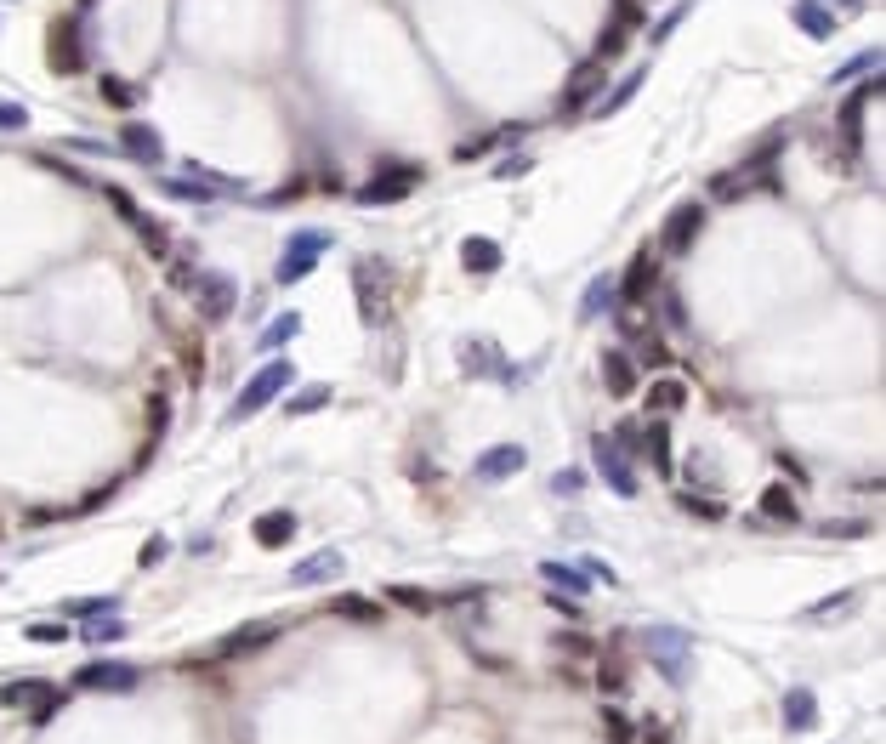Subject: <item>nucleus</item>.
<instances>
[{"label": "nucleus", "mask_w": 886, "mask_h": 744, "mask_svg": "<svg viewBox=\"0 0 886 744\" xmlns=\"http://www.w3.org/2000/svg\"><path fill=\"white\" fill-rule=\"evenodd\" d=\"M864 529H869L864 517H858V523H818V534H864Z\"/></svg>", "instance_id": "nucleus-55"}, {"label": "nucleus", "mask_w": 886, "mask_h": 744, "mask_svg": "<svg viewBox=\"0 0 886 744\" xmlns=\"http://www.w3.org/2000/svg\"><path fill=\"white\" fill-rule=\"evenodd\" d=\"M387 603L409 608V614H432V608H438V597H432V591H421V585H387Z\"/></svg>", "instance_id": "nucleus-30"}, {"label": "nucleus", "mask_w": 886, "mask_h": 744, "mask_svg": "<svg viewBox=\"0 0 886 744\" xmlns=\"http://www.w3.org/2000/svg\"><path fill=\"white\" fill-rule=\"evenodd\" d=\"M608 307H614V279H597V284H591V290H585V302H580V319L591 324V319H597V313H608Z\"/></svg>", "instance_id": "nucleus-34"}, {"label": "nucleus", "mask_w": 886, "mask_h": 744, "mask_svg": "<svg viewBox=\"0 0 886 744\" xmlns=\"http://www.w3.org/2000/svg\"><path fill=\"white\" fill-rule=\"evenodd\" d=\"M290 381H296V364H290V358H273V364H262V370H256V375L245 381V392L233 398L228 421H250V415L273 404V398H279V392L290 387Z\"/></svg>", "instance_id": "nucleus-2"}, {"label": "nucleus", "mask_w": 886, "mask_h": 744, "mask_svg": "<svg viewBox=\"0 0 886 744\" xmlns=\"http://www.w3.org/2000/svg\"><path fill=\"white\" fill-rule=\"evenodd\" d=\"M188 290H194V307H199V319L205 324H228L233 307H239V284L222 279V273H194Z\"/></svg>", "instance_id": "nucleus-5"}, {"label": "nucleus", "mask_w": 886, "mask_h": 744, "mask_svg": "<svg viewBox=\"0 0 886 744\" xmlns=\"http://www.w3.org/2000/svg\"><path fill=\"white\" fill-rule=\"evenodd\" d=\"M642 6H648V0H642Z\"/></svg>", "instance_id": "nucleus-60"}, {"label": "nucleus", "mask_w": 886, "mask_h": 744, "mask_svg": "<svg viewBox=\"0 0 886 744\" xmlns=\"http://www.w3.org/2000/svg\"><path fill=\"white\" fill-rule=\"evenodd\" d=\"M642 364H665V347H659V341H642Z\"/></svg>", "instance_id": "nucleus-56"}, {"label": "nucleus", "mask_w": 886, "mask_h": 744, "mask_svg": "<svg viewBox=\"0 0 886 744\" xmlns=\"http://www.w3.org/2000/svg\"><path fill=\"white\" fill-rule=\"evenodd\" d=\"M500 245L489 239V233H472V239H461V267L466 273H478V279H489V273H500Z\"/></svg>", "instance_id": "nucleus-18"}, {"label": "nucleus", "mask_w": 886, "mask_h": 744, "mask_svg": "<svg viewBox=\"0 0 886 744\" xmlns=\"http://www.w3.org/2000/svg\"><path fill=\"white\" fill-rule=\"evenodd\" d=\"M69 637V625L63 620H40V625H29V642H63Z\"/></svg>", "instance_id": "nucleus-47"}, {"label": "nucleus", "mask_w": 886, "mask_h": 744, "mask_svg": "<svg viewBox=\"0 0 886 744\" xmlns=\"http://www.w3.org/2000/svg\"><path fill=\"white\" fill-rule=\"evenodd\" d=\"M597 682H603V693H620V688H625V665H620V659H603Z\"/></svg>", "instance_id": "nucleus-48"}, {"label": "nucleus", "mask_w": 886, "mask_h": 744, "mask_svg": "<svg viewBox=\"0 0 886 744\" xmlns=\"http://www.w3.org/2000/svg\"><path fill=\"white\" fill-rule=\"evenodd\" d=\"M523 466H529L523 443H495V449H483V455H478V466H472V472H478L483 483H506V478H517Z\"/></svg>", "instance_id": "nucleus-17"}, {"label": "nucleus", "mask_w": 886, "mask_h": 744, "mask_svg": "<svg viewBox=\"0 0 886 744\" xmlns=\"http://www.w3.org/2000/svg\"><path fill=\"white\" fill-rule=\"evenodd\" d=\"M603 387L614 392V398H631V392H637V358L620 353V347H608L603 353Z\"/></svg>", "instance_id": "nucleus-19"}, {"label": "nucleus", "mask_w": 886, "mask_h": 744, "mask_svg": "<svg viewBox=\"0 0 886 744\" xmlns=\"http://www.w3.org/2000/svg\"><path fill=\"white\" fill-rule=\"evenodd\" d=\"M290 336H302V313H279V319L262 330V347H284Z\"/></svg>", "instance_id": "nucleus-38"}, {"label": "nucleus", "mask_w": 886, "mask_h": 744, "mask_svg": "<svg viewBox=\"0 0 886 744\" xmlns=\"http://www.w3.org/2000/svg\"><path fill=\"white\" fill-rule=\"evenodd\" d=\"M869 69H881V52H858L847 69H835V80H852V74H869Z\"/></svg>", "instance_id": "nucleus-46"}, {"label": "nucleus", "mask_w": 886, "mask_h": 744, "mask_svg": "<svg viewBox=\"0 0 886 744\" xmlns=\"http://www.w3.org/2000/svg\"><path fill=\"white\" fill-rule=\"evenodd\" d=\"M745 188H750V171H722V177L710 182V194L716 199H739Z\"/></svg>", "instance_id": "nucleus-40"}, {"label": "nucleus", "mask_w": 886, "mask_h": 744, "mask_svg": "<svg viewBox=\"0 0 886 744\" xmlns=\"http://www.w3.org/2000/svg\"><path fill=\"white\" fill-rule=\"evenodd\" d=\"M659 290V250H648L642 245L637 256H631V262H625V273L620 279H614V296H620V302H648V296H654Z\"/></svg>", "instance_id": "nucleus-12"}, {"label": "nucleus", "mask_w": 886, "mask_h": 744, "mask_svg": "<svg viewBox=\"0 0 886 744\" xmlns=\"http://www.w3.org/2000/svg\"><path fill=\"white\" fill-rule=\"evenodd\" d=\"M120 142H125V154H131V160H142V165H154V160H160V131H154V125L131 120V125L120 131Z\"/></svg>", "instance_id": "nucleus-25"}, {"label": "nucleus", "mask_w": 886, "mask_h": 744, "mask_svg": "<svg viewBox=\"0 0 886 744\" xmlns=\"http://www.w3.org/2000/svg\"><path fill=\"white\" fill-rule=\"evenodd\" d=\"M103 194H108V205H114V211L131 222V228H137V239H142V250H148V256H165V250H171V233H165L160 216L137 211V199L125 194V188H103Z\"/></svg>", "instance_id": "nucleus-9"}, {"label": "nucleus", "mask_w": 886, "mask_h": 744, "mask_svg": "<svg viewBox=\"0 0 886 744\" xmlns=\"http://www.w3.org/2000/svg\"><path fill=\"white\" fill-rule=\"evenodd\" d=\"M642 739H648V744H665V727H659V722H642Z\"/></svg>", "instance_id": "nucleus-57"}, {"label": "nucleus", "mask_w": 886, "mask_h": 744, "mask_svg": "<svg viewBox=\"0 0 886 744\" xmlns=\"http://www.w3.org/2000/svg\"><path fill=\"white\" fill-rule=\"evenodd\" d=\"M120 631H125V625L114 620V614H108V620H103V614H97V620L86 625V642H114V637H120Z\"/></svg>", "instance_id": "nucleus-45"}, {"label": "nucleus", "mask_w": 886, "mask_h": 744, "mask_svg": "<svg viewBox=\"0 0 886 744\" xmlns=\"http://www.w3.org/2000/svg\"><path fill=\"white\" fill-rule=\"evenodd\" d=\"M591 461H597V472H603V483L608 489H614V495H637V472H631V455H625L620 443L614 438H603V432H597V438H591Z\"/></svg>", "instance_id": "nucleus-14"}, {"label": "nucleus", "mask_w": 886, "mask_h": 744, "mask_svg": "<svg viewBox=\"0 0 886 744\" xmlns=\"http://www.w3.org/2000/svg\"><path fill=\"white\" fill-rule=\"evenodd\" d=\"M818 6H824V0H818ZM835 6H841V12H858V0H835Z\"/></svg>", "instance_id": "nucleus-58"}, {"label": "nucleus", "mask_w": 886, "mask_h": 744, "mask_svg": "<svg viewBox=\"0 0 886 744\" xmlns=\"http://www.w3.org/2000/svg\"><path fill=\"white\" fill-rule=\"evenodd\" d=\"M881 86H886V80H881V69H875L864 86H858L847 103H841V114H835V137H841V148H847V154H858V148H864V108L881 97Z\"/></svg>", "instance_id": "nucleus-8"}, {"label": "nucleus", "mask_w": 886, "mask_h": 744, "mask_svg": "<svg viewBox=\"0 0 886 744\" xmlns=\"http://www.w3.org/2000/svg\"><path fill=\"white\" fill-rule=\"evenodd\" d=\"M540 574H546L551 585H563V591H585V574L568 563H540Z\"/></svg>", "instance_id": "nucleus-39"}, {"label": "nucleus", "mask_w": 886, "mask_h": 744, "mask_svg": "<svg viewBox=\"0 0 886 744\" xmlns=\"http://www.w3.org/2000/svg\"><path fill=\"white\" fill-rule=\"evenodd\" d=\"M813 722H818L813 688H790L784 693V727H790V733H813Z\"/></svg>", "instance_id": "nucleus-23"}, {"label": "nucleus", "mask_w": 886, "mask_h": 744, "mask_svg": "<svg viewBox=\"0 0 886 744\" xmlns=\"http://www.w3.org/2000/svg\"><path fill=\"white\" fill-rule=\"evenodd\" d=\"M603 63H597V57H585L580 69L568 74V86H563V97H557V114H563V120H574V114H585V108H591V97H597V91H603Z\"/></svg>", "instance_id": "nucleus-15"}, {"label": "nucleus", "mask_w": 886, "mask_h": 744, "mask_svg": "<svg viewBox=\"0 0 886 744\" xmlns=\"http://www.w3.org/2000/svg\"><path fill=\"white\" fill-rule=\"evenodd\" d=\"M529 171V154H517V160H500L495 165V177H523Z\"/></svg>", "instance_id": "nucleus-54"}, {"label": "nucleus", "mask_w": 886, "mask_h": 744, "mask_svg": "<svg viewBox=\"0 0 886 744\" xmlns=\"http://www.w3.org/2000/svg\"><path fill=\"white\" fill-rule=\"evenodd\" d=\"M324 404H330V387H302L290 404H284V415H290V421H302V415H313V409H324Z\"/></svg>", "instance_id": "nucleus-35"}, {"label": "nucleus", "mask_w": 886, "mask_h": 744, "mask_svg": "<svg viewBox=\"0 0 886 744\" xmlns=\"http://www.w3.org/2000/svg\"><path fill=\"white\" fill-rule=\"evenodd\" d=\"M688 12H693V0H682L676 12H665V23H659V29H654V40H665V35H671V29H676V23L688 18Z\"/></svg>", "instance_id": "nucleus-51"}, {"label": "nucleus", "mask_w": 886, "mask_h": 744, "mask_svg": "<svg viewBox=\"0 0 886 744\" xmlns=\"http://www.w3.org/2000/svg\"><path fill=\"white\" fill-rule=\"evenodd\" d=\"M762 517H773V523H796V495L784 489V483H767L762 489Z\"/></svg>", "instance_id": "nucleus-28"}, {"label": "nucleus", "mask_w": 886, "mask_h": 744, "mask_svg": "<svg viewBox=\"0 0 886 744\" xmlns=\"http://www.w3.org/2000/svg\"><path fill=\"white\" fill-rule=\"evenodd\" d=\"M160 557H165V534H154V540L142 546V557H137V563H142V568H154V563H160Z\"/></svg>", "instance_id": "nucleus-53"}, {"label": "nucleus", "mask_w": 886, "mask_h": 744, "mask_svg": "<svg viewBox=\"0 0 886 744\" xmlns=\"http://www.w3.org/2000/svg\"><path fill=\"white\" fill-rule=\"evenodd\" d=\"M523 137V125H495V131H483V137H466L461 148H455V165H478L489 148H500V142Z\"/></svg>", "instance_id": "nucleus-22"}, {"label": "nucleus", "mask_w": 886, "mask_h": 744, "mask_svg": "<svg viewBox=\"0 0 886 744\" xmlns=\"http://www.w3.org/2000/svg\"><path fill=\"white\" fill-rule=\"evenodd\" d=\"M676 506H682L688 517H705V523H722V517H727V506H722V500L693 495V489H682V495H676Z\"/></svg>", "instance_id": "nucleus-33"}, {"label": "nucleus", "mask_w": 886, "mask_h": 744, "mask_svg": "<svg viewBox=\"0 0 886 744\" xmlns=\"http://www.w3.org/2000/svg\"><path fill=\"white\" fill-rule=\"evenodd\" d=\"M642 86H648V69H631V74H625V80H620V86L608 91V103H597V108H603V114H620V108L631 103V97H637Z\"/></svg>", "instance_id": "nucleus-32"}, {"label": "nucleus", "mask_w": 886, "mask_h": 744, "mask_svg": "<svg viewBox=\"0 0 886 744\" xmlns=\"http://www.w3.org/2000/svg\"><path fill=\"white\" fill-rule=\"evenodd\" d=\"M330 608H336V614H347V620H381V608L364 603V597H336Z\"/></svg>", "instance_id": "nucleus-42"}, {"label": "nucleus", "mask_w": 886, "mask_h": 744, "mask_svg": "<svg viewBox=\"0 0 886 744\" xmlns=\"http://www.w3.org/2000/svg\"><path fill=\"white\" fill-rule=\"evenodd\" d=\"M137 682H142V671L120 665V659H91V665L74 671V688H86V693H131Z\"/></svg>", "instance_id": "nucleus-13"}, {"label": "nucleus", "mask_w": 886, "mask_h": 744, "mask_svg": "<svg viewBox=\"0 0 886 744\" xmlns=\"http://www.w3.org/2000/svg\"><path fill=\"white\" fill-rule=\"evenodd\" d=\"M0 540H6V517H0Z\"/></svg>", "instance_id": "nucleus-59"}, {"label": "nucleus", "mask_w": 886, "mask_h": 744, "mask_svg": "<svg viewBox=\"0 0 886 744\" xmlns=\"http://www.w3.org/2000/svg\"><path fill=\"white\" fill-rule=\"evenodd\" d=\"M324 250H330V233H319V228L290 233V245H284V256H279V284H302L307 273L319 267Z\"/></svg>", "instance_id": "nucleus-7"}, {"label": "nucleus", "mask_w": 886, "mask_h": 744, "mask_svg": "<svg viewBox=\"0 0 886 744\" xmlns=\"http://www.w3.org/2000/svg\"><path fill=\"white\" fill-rule=\"evenodd\" d=\"M387 279H392L387 262H375V256H358V262H353L358 313H364V324H381V319H387Z\"/></svg>", "instance_id": "nucleus-6"}, {"label": "nucleus", "mask_w": 886, "mask_h": 744, "mask_svg": "<svg viewBox=\"0 0 886 744\" xmlns=\"http://www.w3.org/2000/svg\"><path fill=\"white\" fill-rule=\"evenodd\" d=\"M603 722H608V733H614V744H631V722H625L620 710H603Z\"/></svg>", "instance_id": "nucleus-50"}, {"label": "nucleus", "mask_w": 886, "mask_h": 744, "mask_svg": "<svg viewBox=\"0 0 886 744\" xmlns=\"http://www.w3.org/2000/svg\"><path fill=\"white\" fill-rule=\"evenodd\" d=\"M790 18H796V29L807 40H830L835 35V18L818 6V0H796V12H790Z\"/></svg>", "instance_id": "nucleus-26"}, {"label": "nucleus", "mask_w": 886, "mask_h": 744, "mask_svg": "<svg viewBox=\"0 0 886 744\" xmlns=\"http://www.w3.org/2000/svg\"><path fill=\"white\" fill-rule=\"evenodd\" d=\"M69 614H80V620H97V614H114V597H74Z\"/></svg>", "instance_id": "nucleus-44"}, {"label": "nucleus", "mask_w": 886, "mask_h": 744, "mask_svg": "<svg viewBox=\"0 0 886 744\" xmlns=\"http://www.w3.org/2000/svg\"><path fill=\"white\" fill-rule=\"evenodd\" d=\"M279 631H284V620H250V625H239V631H228V637L216 642V654H222V659L262 654L267 642H279Z\"/></svg>", "instance_id": "nucleus-16"}, {"label": "nucleus", "mask_w": 886, "mask_h": 744, "mask_svg": "<svg viewBox=\"0 0 886 744\" xmlns=\"http://www.w3.org/2000/svg\"><path fill=\"white\" fill-rule=\"evenodd\" d=\"M148 443H142V466H148V455H154V449H160V438H165V426H171V404H165V392H154V398H148Z\"/></svg>", "instance_id": "nucleus-29"}, {"label": "nucleus", "mask_w": 886, "mask_h": 744, "mask_svg": "<svg viewBox=\"0 0 886 744\" xmlns=\"http://www.w3.org/2000/svg\"><path fill=\"white\" fill-rule=\"evenodd\" d=\"M97 91H103L108 108H131V103H137V86H131V80H120V74H103V80H97Z\"/></svg>", "instance_id": "nucleus-37"}, {"label": "nucleus", "mask_w": 886, "mask_h": 744, "mask_svg": "<svg viewBox=\"0 0 886 744\" xmlns=\"http://www.w3.org/2000/svg\"><path fill=\"white\" fill-rule=\"evenodd\" d=\"M165 194H171V199H199V205H205V199H216V194H205V188H199V177H171V182H165Z\"/></svg>", "instance_id": "nucleus-43"}, {"label": "nucleus", "mask_w": 886, "mask_h": 744, "mask_svg": "<svg viewBox=\"0 0 886 744\" xmlns=\"http://www.w3.org/2000/svg\"><path fill=\"white\" fill-rule=\"evenodd\" d=\"M29 125V108H18V103H0V131H23Z\"/></svg>", "instance_id": "nucleus-49"}, {"label": "nucleus", "mask_w": 886, "mask_h": 744, "mask_svg": "<svg viewBox=\"0 0 886 744\" xmlns=\"http://www.w3.org/2000/svg\"><path fill=\"white\" fill-rule=\"evenodd\" d=\"M648 659L659 665V676L671 682V688H688L693 676V637L688 631H676V625H648Z\"/></svg>", "instance_id": "nucleus-1"}, {"label": "nucleus", "mask_w": 886, "mask_h": 744, "mask_svg": "<svg viewBox=\"0 0 886 744\" xmlns=\"http://www.w3.org/2000/svg\"><path fill=\"white\" fill-rule=\"evenodd\" d=\"M426 182V171L421 165H387V171H375L364 188H358V205H398V199H409L415 188Z\"/></svg>", "instance_id": "nucleus-3"}, {"label": "nucleus", "mask_w": 886, "mask_h": 744, "mask_svg": "<svg viewBox=\"0 0 886 744\" xmlns=\"http://www.w3.org/2000/svg\"><path fill=\"white\" fill-rule=\"evenodd\" d=\"M614 23H620V29H642V23H648V6H642V0H614Z\"/></svg>", "instance_id": "nucleus-41"}, {"label": "nucleus", "mask_w": 886, "mask_h": 744, "mask_svg": "<svg viewBox=\"0 0 886 744\" xmlns=\"http://www.w3.org/2000/svg\"><path fill=\"white\" fill-rule=\"evenodd\" d=\"M461 364H466V370H500V381H517V370H506V364L495 358V347H483V341L461 347Z\"/></svg>", "instance_id": "nucleus-31"}, {"label": "nucleus", "mask_w": 886, "mask_h": 744, "mask_svg": "<svg viewBox=\"0 0 886 744\" xmlns=\"http://www.w3.org/2000/svg\"><path fill=\"white\" fill-rule=\"evenodd\" d=\"M699 228H705V205H693V199L671 205L665 228H659V250H665V256H688L693 239H699Z\"/></svg>", "instance_id": "nucleus-10"}, {"label": "nucleus", "mask_w": 886, "mask_h": 744, "mask_svg": "<svg viewBox=\"0 0 886 744\" xmlns=\"http://www.w3.org/2000/svg\"><path fill=\"white\" fill-rule=\"evenodd\" d=\"M642 449H648V461H654L659 478H671L676 472V455H671V426L665 421H648L642 426Z\"/></svg>", "instance_id": "nucleus-21"}, {"label": "nucleus", "mask_w": 886, "mask_h": 744, "mask_svg": "<svg viewBox=\"0 0 886 744\" xmlns=\"http://www.w3.org/2000/svg\"><path fill=\"white\" fill-rule=\"evenodd\" d=\"M682 404H688V381H676V375H659L654 387H648V415H676Z\"/></svg>", "instance_id": "nucleus-24"}, {"label": "nucleus", "mask_w": 886, "mask_h": 744, "mask_svg": "<svg viewBox=\"0 0 886 744\" xmlns=\"http://www.w3.org/2000/svg\"><path fill=\"white\" fill-rule=\"evenodd\" d=\"M625 46H631V29H620V23H608L603 35H597V63L608 69V63H614V57H620Z\"/></svg>", "instance_id": "nucleus-36"}, {"label": "nucleus", "mask_w": 886, "mask_h": 744, "mask_svg": "<svg viewBox=\"0 0 886 744\" xmlns=\"http://www.w3.org/2000/svg\"><path fill=\"white\" fill-rule=\"evenodd\" d=\"M0 705L29 710L35 722H52L57 710H63V693H57L52 682H6V688H0Z\"/></svg>", "instance_id": "nucleus-11"}, {"label": "nucleus", "mask_w": 886, "mask_h": 744, "mask_svg": "<svg viewBox=\"0 0 886 744\" xmlns=\"http://www.w3.org/2000/svg\"><path fill=\"white\" fill-rule=\"evenodd\" d=\"M302 188H307L302 177H296V182H284L279 194H267V205H290V199H302Z\"/></svg>", "instance_id": "nucleus-52"}, {"label": "nucleus", "mask_w": 886, "mask_h": 744, "mask_svg": "<svg viewBox=\"0 0 886 744\" xmlns=\"http://www.w3.org/2000/svg\"><path fill=\"white\" fill-rule=\"evenodd\" d=\"M46 63L52 74H80L86 69V23L80 18H57L46 35Z\"/></svg>", "instance_id": "nucleus-4"}, {"label": "nucleus", "mask_w": 886, "mask_h": 744, "mask_svg": "<svg viewBox=\"0 0 886 744\" xmlns=\"http://www.w3.org/2000/svg\"><path fill=\"white\" fill-rule=\"evenodd\" d=\"M250 534H256V546H284V540H290V534H296V517L290 512H262L256 517V523H250Z\"/></svg>", "instance_id": "nucleus-27"}, {"label": "nucleus", "mask_w": 886, "mask_h": 744, "mask_svg": "<svg viewBox=\"0 0 886 744\" xmlns=\"http://www.w3.org/2000/svg\"><path fill=\"white\" fill-rule=\"evenodd\" d=\"M341 568H347L341 551H319V557H307V563L290 568V585H324V580H336Z\"/></svg>", "instance_id": "nucleus-20"}]
</instances>
